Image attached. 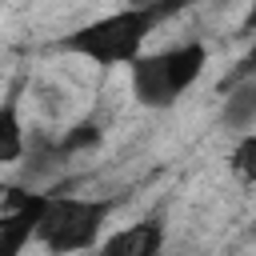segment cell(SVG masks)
Returning a JSON list of instances; mask_svg holds the SVG:
<instances>
[{
    "label": "cell",
    "instance_id": "1",
    "mask_svg": "<svg viewBox=\"0 0 256 256\" xmlns=\"http://www.w3.org/2000/svg\"><path fill=\"white\" fill-rule=\"evenodd\" d=\"M180 8L172 4H124L116 12H104L96 20H84L80 28L64 32L56 48L64 56H76L96 68H128L152 40V32L172 20Z\"/></svg>",
    "mask_w": 256,
    "mask_h": 256
},
{
    "label": "cell",
    "instance_id": "2",
    "mask_svg": "<svg viewBox=\"0 0 256 256\" xmlns=\"http://www.w3.org/2000/svg\"><path fill=\"white\" fill-rule=\"evenodd\" d=\"M204 68H208L204 40H184V44H168L160 52H140L128 64V92L140 108L164 112L204 76Z\"/></svg>",
    "mask_w": 256,
    "mask_h": 256
},
{
    "label": "cell",
    "instance_id": "3",
    "mask_svg": "<svg viewBox=\"0 0 256 256\" xmlns=\"http://www.w3.org/2000/svg\"><path fill=\"white\" fill-rule=\"evenodd\" d=\"M120 196H72V192H44L32 240L48 252H84L96 248L108 216L116 212Z\"/></svg>",
    "mask_w": 256,
    "mask_h": 256
},
{
    "label": "cell",
    "instance_id": "4",
    "mask_svg": "<svg viewBox=\"0 0 256 256\" xmlns=\"http://www.w3.org/2000/svg\"><path fill=\"white\" fill-rule=\"evenodd\" d=\"M44 192H24V188H0V256H20L32 244L36 216H40Z\"/></svg>",
    "mask_w": 256,
    "mask_h": 256
},
{
    "label": "cell",
    "instance_id": "5",
    "mask_svg": "<svg viewBox=\"0 0 256 256\" xmlns=\"http://www.w3.org/2000/svg\"><path fill=\"white\" fill-rule=\"evenodd\" d=\"M164 232H168L164 216L156 212V216H144V220H136V224H128L112 236H100L96 248L108 252V256H152V252L164 248Z\"/></svg>",
    "mask_w": 256,
    "mask_h": 256
},
{
    "label": "cell",
    "instance_id": "6",
    "mask_svg": "<svg viewBox=\"0 0 256 256\" xmlns=\"http://www.w3.org/2000/svg\"><path fill=\"white\" fill-rule=\"evenodd\" d=\"M24 156H28V128L20 116V96L8 92L0 100V168L20 164Z\"/></svg>",
    "mask_w": 256,
    "mask_h": 256
},
{
    "label": "cell",
    "instance_id": "7",
    "mask_svg": "<svg viewBox=\"0 0 256 256\" xmlns=\"http://www.w3.org/2000/svg\"><path fill=\"white\" fill-rule=\"evenodd\" d=\"M224 124L236 128V132H248L256 124V80H244V84L228 88V96H224Z\"/></svg>",
    "mask_w": 256,
    "mask_h": 256
},
{
    "label": "cell",
    "instance_id": "8",
    "mask_svg": "<svg viewBox=\"0 0 256 256\" xmlns=\"http://www.w3.org/2000/svg\"><path fill=\"white\" fill-rule=\"evenodd\" d=\"M252 156H256V136H252V128H248V132H240V144H236V152H232V172L240 176V184H252V180H256Z\"/></svg>",
    "mask_w": 256,
    "mask_h": 256
}]
</instances>
